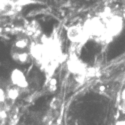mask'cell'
I'll return each mask as SVG.
<instances>
[{"instance_id": "1", "label": "cell", "mask_w": 125, "mask_h": 125, "mask_svg": "<svg viewBox=\"0 0 125 125\" xmlns=\"http://www.w3.org/2000/svg\"><path fill=\"white\" fill-rule=\"evenodd\" d=\"M121 28L122 21L118 16L104 12L89 19L81 30L85 38L90 37L95 41L107 43L119 33Z\"/></svg>"}, {"instance_id": "2", "label": "cell", "mask_w": 125, "mask_h": 125, "mask_svg": "<svg viewBox=\"0 0 125 125\" xmlns=\"http://www.w3.org/2000/svg\"><path fill=\"white\" fill-rule=\"evenodd\" d=\"M121 106H122L123 111L125 112V89L123 90L122 94H121Z\"/></svg>"}, {"instance_id": "3", "label": "cell", "mask_w": 125, "mask_h": 125, "mask_svg": "<svg viewBox=\"0 0 125 125\" xmlns=\"http://www.w3.org/2000/svg\"><path fill=\"white\" fill-rule=\"evenodd\" d=\"M116 125H125V120H120L116 123Z\"/></svg>"}]
</instances>
